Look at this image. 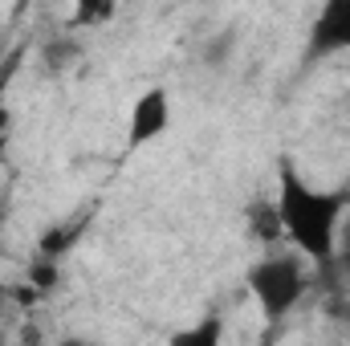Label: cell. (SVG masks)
<instances>
[{"label":"cell","instance_id":"cell-1","mask_svg":"<svg viewBox=\"0 0 350 346\" xmlns=\"http://www.w3.org/2000/svg\"><path fill=\"white\" fill-rule=\"evenodd\" d=\"M277 212H281V228H285V245L293 253L310 261L326 285H334V249H338V228L350 212V191L338 187H314L306 175L297 172V163L285 155L277 163Z\"/></svg>","mask_w":350,"mask_h":346},{"label":"cell","instance_id":"cell-2","mask_svg":"<svg viewBox=\"0 0 350 346\" xmlns=\"http://www.w3.org/2000/svg\"><path fill=\"white\" fill-rule=\"evenodd\" d=\"M306 285H310V265L293 249H265L245 273V289L253 293L261 318L273 326L297 310V302L306 297Z\"/></svg>","mask_w":350,"mask_h":346},{"label":"cell","instance_id":"cell-3","mask_svg":"<svg viewBox=\"0 0 350 346\" xmlns=\"http://www.w3.org/2000/svg\"><path fill=\"white\" fill-rule=\"evenodd\" d=\"M338 53H350V0H326L310 21L301 62L318 66V62H330Z\"/></svg>","mask_w":350,"mask_h":346},{"label":"cell","instance_id":"cell-4","mask_svg":"<svg viewBox=\"0 0 350 346\" xmlns=\"http://www.w3.org/2000/svg\"><path fill=\"white\" fill-rule=\"evenodd\" d=\"M167 122H172V98H167V90L163 86L143 90L135 98V106H131V118H126V151H139V147L163 139Z\"/></svg>","mask_w":350,"mask_h":346},{"label":"cell","instance_id":"cell-5","mask_svg":"<svg viewBox=\"0 0 350 346\" xmlns=\"http://www.w3.org/2000/svg\"><path fill=\"white\" fill-rule=\"evenodd\" d=\"M245 228L261 249H281L285 245V228H281V212L273 196H253L245 204Z\"/></svg>","mask_w":350,"mask_h":346},{"label":"cell","instance_id":"cell-6","mask_svg":"<svg viewBox=\"0 0 350 346\" xmlns=\"http://www.w3.org/2000/svg\"><path fill=\"white\" fill-rule=\"evenodd\" d=\"M82 41L74 37V33H53L45 45H41V70L49 74V78H57V74H70L78 62H82Z\"/></svg>","mask_w":350,"mask_h":346},{"label":"cell","instance_id":"cell-7","mask_svg":"<svg viewBox=\"0 0 350 346\" xmlns=\"http://www.w3.org/2000/svg\"><path fill=\"white\" fill-rule=\"evenodd\" d=\"M167 346H224V318L220 314H204L191 326L175 330Z\"/></svg>","mask_w":350,"mask_h":346},{"label":"cell","instance_id":"cell-8","mask_svg":"<svg viewBox=\"0 0 350 346\" xmlns=\"http://www.w3.org/2000/svg\"><path fill=\"white\" fill-rule=\"evenodd\" d=\"M25 62V49H12L4 62H0V159L8 151V139H12V110H8V82L16 78V66Z\"/></svg>","mask_w":350,"mask_h":346},{"label":"cell","instance_id":"cell-9","mask_svg":"<svg viewBox=\"0 0 350 346\" xmlns=\"http://www.w3.org/2000/svg\"><path fill=\"white\" fill-rule=\"evenodd\" d=\"M25 277H29L25 285H29V289H33V293L45 302V297H49V293L62 285V261L41 257V253H37V257L29 261V273H25Z\"/></svg>","mask_w":350,"mask_h":346},{"label":"cell","instance_id":"cell-10","mask_svg":"<svg viewBox=\"0 0 350 346\" xmlns=\"http://www.w3.org/2000/svg\"><path fill=\"white\" fill-rule=\"evenodd\" d=\"M114 4L110 0H102V4H78L74 8V16H70V33L74 29H90V25H102V21H114Z\"/></svg>","mask_w":350,"mask_h":346},{"label":"cell","instance_id":"cell-11","mask_svg":"<svg viewBox=\"0 0 350 346\" xmlns=\"http://www.w3.org/2000/svg\"><path fill=\"white\" fill-rule=\"evenodd\" d=\"M334 277H350V212L338 228V249H334Z\"/></svg>","mask_w":350,"mask_h":346},{"label":"cell","instance_id":"cell-12","mask_svg":"<svg viewBox=\"0 0 350 346\" xmlns=\"http://www.w3.org/2000/svg\"><path fill=\"white\" fill-rule=\"evenodd\" d=\"M232 45H237V33H220V37H216V41H212L208 49H204V62L220 70V66H224V57L232 53Z\"/></svg>","mask_w":350,"mask_h":346},{"label":"cell","instance_id":"cell-13","mask_svg":"<svg viewBox=\"0 0 350 346\" xmlns=\"http://www.w3.org/2000/svg\"><path fill=\"white\" fill-rule=\"evenodd\" d=\"M0 253H4V208H0Z\"/></svg>","mask_w":350,"mask_h":346},{"label":"cell","instance_id":"cell-14","mask_svg":"<svg viewBox=\"0 0 350 346\" xmlns=\"http://www.w3.org/2000/svg\"><path fill=\"white\" fill-rule=\"evenodd\" d=\"M62 346H86V343H78V338H66V343H62Z\"/></svg>","mask_w":350,"mask_h":346},{"label":"cell","instance_id":"cell-15","mask_svg":"<svg viewBox=\"0 0 350 346\" xmlns=\"http://www.w3.org/2000/svg\"><path fill=\"white\" fill-rule=\"evenodd\" d=\"M0 346H8V338H4V326H0Z\"/></svg>","mask_w":350,"mask_h":346}]
</instances>
